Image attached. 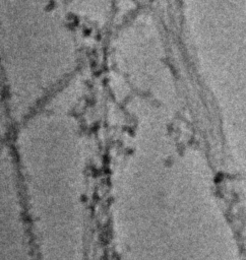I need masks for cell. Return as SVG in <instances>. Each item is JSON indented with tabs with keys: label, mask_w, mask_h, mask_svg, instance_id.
<instances>
[{
	"label": "cell",
	"mask_w": 246,
	"mask_h": 260,
	"mask_svg": "<svg viewBox=\"0 0 246 260\" xmlns=\"http://www.w3.org/2000/svg\"><path fill=\"white\" fill-rule=\"evenodd\" d=\"M11 148L38 260H86L87 149L78 121L61 112L26 118Z\"/></svg>",
	"instance_id": "1"
},
{
	"label": "cell",
	"mask_w": 246,
	"mask_h": 260,
	"mask_svg": "<svg viewBox=\"0 0 246 260\" xmlns=\"http://www.w3.org/2000/svg\"><path fill=\"white\" fill-rule=\"evenodd\" d=\"M1 260H38L10 145L1 153Z\"/></svg>",
	"instance_id": "2"
}]
</instances>
